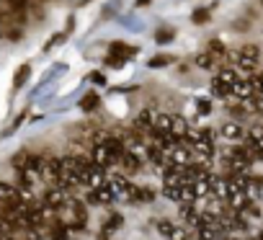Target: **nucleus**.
I'll return each mask as SVG.
<instances>
[{"label":"nucleus","mask_w":263,"mask_h":240,"mask_svg":"<svg viewBox=\"0 0 263 240\" xmlns=\"http://www.w3.org/2000/svg\"><path fill=\"white\" fill-rule=\"evenodd\" d=\"M67 201H70V194H67V191H62L60 186H49V189L44 191V199H42V204H44V207H49V209H54V212L65 209V207H67Z\"/></svg>","instance_id":"nucleus-1"},{"label":"nucleus","mask_w":263,"mask_h":240,"mask_svg":"<svg viewBox=\"0 0 263 240\" xmlns=\"http://www.w3.org/2000/svg\"><path fill=\"white\" fill-rule=\"evenodd\" d=\"M108 186H111L114 196L129 199V196H132V186H135V183H129V178H126L124 173H114V176H108Z\"/></svg>","instance_id":"nucleus-2"},{"label":"nucleus","mask_w":263,"mask_h":240,"mask_svg":"<svg viewBox=\"0 0 263 240\" xmlns=\"http://www.w3.org/2000/svg\"><path fill=\"white\" fill-rule=\"evenodd\" d=\"M165 158H168V163H171V165L183 168V165H189V163H191V147H186V145L181 142V145H178V147H173Z\"/></svg>","instance_id":"nucleus-3"},{"label":"nucleus","mask_w":263,"mask_h":240,"mask_svg":"<svg viewBox=\"0 0 263 240\" xmlns=\"http://www.w3.org/2000/svg\"><path fill=\"white\" fill-rule=\"evenodd\" d=\"M90 160H93V165H101V168L116 165V160L108 155V150H106L103 145H93V147H90Z\"/></svg>","instance_id":"nucleus-4"},{"label":"nucleus","mask_w":263,"mask_h":240,"mask_svg":"<svg viewBox=\"0 0 263 240\" xmlns=\"http://www.w3.org/2000/svg\"><path fill=\"white\" fill-rule=\"evenodd\" d=\"M160 173H163V186H183V176H181V168H176V165L165 163Z\"/></svg>","instance_id":"nucleus-5"},{"label":"nucleus","mask_w":263,"mask_h":240,"mask_svg":"<svg viewBox=\"0 0 263 240\" xmlns=\"http://www.w3.org/2000/svg\"><path fill=\"white\" fill-rule=\"evenodd\" d=\"M119 165L124 168V176H132V173H137L142 168V158L135 155V153H124L121 160H119Z\"/></svg>","instance_id":"nucleus-6"},{"label":"nucleus","mask_w":263,"mask_h":240,"mask_svg":"<svg viewBox=\"0 0 263 240\" xmlns=\"http://www.w3.org/2000/svg\"><path fill=\"white\" fill-rule=\"evenodd\" d=\"M219 135H222L224 140H242V137H245V130H242L240 122H224V124L219 127Z\"/></svg>","instance_id":"nucleus-7"},{"label":"nucleus","mask_w":263,"mask_h":240,"mask_svg":"<svg viewBox=\"0 0 263 240\" xmlns=\"http://www.w3.org/2000/svg\"><path fill=\"white\" fill-rule=\"evenodd\" d=\"M108 54H114V57H119V60H129V57H135L137 54V47H129V44H124V42H114L111 47H108Z\"/></svg>","instance_id":"nucleus-8"},{"label":"nucleus","mask_w":263,"mask_h":240,"mask_svg":"<svg viewBox=\"0 0 263 240\" xmlns=\"http://www.w3.org/2000/svg\"><path fill=\"white\" fill-rule=\"evenodd\" d=\"M230 93H232L235 98H240V101H245V98H253V96H255V93H253V83H250V80H242V78L230 88Z\"/></svg>","instance_id":"nucleus-9"},{"label":"nucleus","mask_w":263,"mask_h":240,"mask_svg":"<svg viewBox=\"0 0 263 240\" xmlns=\"http://www.w3.org/2000/svg\"><path fill=\"white\" fill-rule=\"evenodd\" d=\"M18 201V189L13 183L0 181V204H16Z\"/></svg>","instance_id":"nucleus-10"},{"label":"nucleus","mask_w":263,"mask_h":240,"mask_svg":"<svg viewBox=\"0 0 263 240\" xmlns=\"http://www.w3.org/2000/svg\"><path fill=\"white\" fill-rule=\"evenodd\" d=\"M186 132H189V122H186L183 116H173V124H171V135H173L176 140H181V142H183Z\"/></svg>","instance_id":"nucleus-11"},{"label":"nucleus","mask_w":263,"mask_h":240,"mask_svg":"<svg viewBox=\"0 0 263 240\" xmlns=\"http://www.w3.org/2000/svg\"><path fill=\"white\" fill-rule=\"evenodd\" d=\"M85 114H90V111H96V106H101V98H98V93L96 90H88L83 98H80V103H78Z\"/></svg>","instance_id":"nucleus-12"},{"label":"nucleus","mask_w":263,"mask_h":240,"mask_svg":"<svg viewBox=\"0 0 263 240\" xmlns=\"http://www.w3.org/2000/svg\"><path fill=\"white\" fill-rule=\"evenodd\" d=\"M93 194H96V201L98 204H111L116 196H114V191H111V186H108V181L103 183V186H98V189H93Z\"/></svg>","instance_id":"nucleus-13"},{"label":"nucleus","mask_w":263,"mask_h":240,"mask_svg":"<svg viewBox=\"0 0 263 240\" xmlns=\"http://www.w3.org/2000/svg\"><path fill=\"white\" fill-rule=\"evenodd\" d=\"M29 75H31V65L26 62V65H21L18 70H16V75H13V88L18 90V88H24L26 85V80H29Z\"/></svg>","instance_id":"nucleus-14"},{"label":"nucleus","mask_w":263,"mask_h":240,"mask_svg":"<svg viewBox=\"0 0 263 240\" xmlns=\"http://www.w3.org/2000/svg\"><path fill=\"white\" fill-rule=\"evenodd\" d=\"M29 158H31V153H29V150H21V153H16V155L11 158V165H13V171H26V165H29Z\"/></svg>","instance_id":"nucleus-15"},{"label":"nucleus","mask_w":263,"mask_h":240,"mask_svg":"<svg viewBox=\"0 0 263 240\" xmlns=\"http://www.w3.org/2000/svg\"><path fill=\"white\" fill-rule=\"evenodd\" d=\"M217 78H219V80H222L224 85H230V88H232V85H235V83L240 80V75H237V72H235L232 67H222V70L217 72Z\"/></svg>","instance_id":"nucleus-16"},{"label":"nucleus","mask_w":263,"mask_h":240,"mask_svg":"<svg viewBox=\"0 0 263 240\" xmlns=\"http://www.w3.org/2000/svg\"><path fill=\"white\" fill-rule=\"evenodd\" d=\"M196 189H194V183H183L181 186V204H196Z\"/></svg>","instance_id":"nucleus-17"},{"label":"nucleus","mask_w":263,"mask_h":240,"mask_svg":"<svg viewBox=\"0 0 263 240\" xmlns=\"http://www.w3.org/2000/svg\"><path fill=\"white\" fill-rule=\"evenodd\" d=\"M206 52H209L212 57H219V60H222V57L227 54V47H224L219 39H209V44H206Z\"/></svg>","instance_id":"nucleus-18"},{"label":"nucleus","mask_w":263,"mask_h":240,"mask_svg":"<svg viewBox=\"0 0 263 240\" xmlns=\"http://www.w3.org/2000/svg\"><path fill=\"white\" fill-rule=\"evenodd\" d=\"M173 36H176V29H171V26H163V29H158V34H155V42H158V44H171V42H173Z\"/></svg>","instance_id":"nucleus-19"},{"label":"nucleus","mask_w":263,"mask_h":240,"mask_svg":"<svg viewBox=\"0 0 263 240\" xmlns=\"http://www.w3.org/2000/svg\"><path fill=\"white\" fill-rule=\"evenodd\" d=\"M240 54H242L245 60L258 62V57H260V47H258V44H242V47H240Z\"/></svg>","instance_id":"nucleus-20"},{"label":"nucleus","mask_w":263,"mask_h":240,"mask_svg":"<svg viewBox=\"0 0 263 240\" xmlns=\"http://www.w3.org/2000/svg\"><path fill=\"white\" fill-rule=\"evenodd\" d=\"M212 96H214V98H227V96H230V85H224L219 78H214V80H212Z\"/></svg>","instance_id":"nucleus-21"},{"label":"nucleus","mask_w":263,"mask_h":240,"mask_svg":"<svg viewBox=\"0 0 263 240\" xmlns=\"http://www.w3.org/2000/svg\"><path fill=\"white\" fill-rule=\"evenodd\" d=\"M240 108H242V114H245V116H250V114H258V96L240 101Z\"/></svg>","instance_id":"nucleus-22"},{"label":"nucleus","mask_w":263,"mask_h":240,"mask_svg":"<svg viewBox=\"0 0 263 240\" xmlns=\"http://www.w3.org/2000/svg\"><path fill=\"white\" fill-rule=\"evenodd\" d=\"M171 62H176V57L173 54H155L153 60H150V67H165V65H171Z\"/></svg>","instance_id":"nucleus-23"},{"label":"nucleus","mask_w":263,"mask_h":240,"mask_svg":"<svg viewBox=\"0 0 263 240\" xmlns=\"http://www.w3.org/2000/svg\"><path fill=\"white\" fill-rule=\"evenodd\" d=\"M191 21H194L196 26H204V24L209 21V8H196V11L191 13Z\"/></svg>","instance_id":"nucleus-24"},{"label":"nucleus","mask_w":263,"mask_h":240,"mask_svg":"<svg viewBox=\"0 0 263 240\" xmlns=\"http://www.w3.org/2000/svg\"><path fill=\"white\" fill-rule=\"evenodd\" d=\"M196 67H201V70H212V67H214V57H212L209 52H201V54L196 57Z\"/></svg>","instance_id":"nucleus-25"},{"label":"nucleus","mask_w":263,"mask_h":240,"mask_svg":"<svg viewBox=\"0 0 263 240\" xmlns=\"http://www.w3.org/2000/svg\"><path fill=\"white\" fill-rule=\"evenodd\" d=\"M242 214H245L248 219H260V217H263V212L258 209V204H255V201H248V204H245V209H242Z\"/></svg>","instance_id":"nucleus-26"},{"label":"nucleus","mask_w":263,"mask_h":240,"mask_svg":"<svg viewBox=\"0 0 263 240\" xmlns=\"http://www.w3.org/2000/svg\"><path fill=\"white\" fill-rule=\"evenodd\" d=\"M196 114L199 116H209L212 114V101L209 98H196Z\"/></svg>","instance_id":"nucleus-27"},{"label":"nucleus","mask_w":263,"mask_h":240,"mask_svg":"<svg viewBox=\"0 0 263 240\" xmlns=\"http://www.w3.org/2000/svg\"><path fill=\"white\" fill-rule=\"evenodd\" d=\"M163 196L181 204V186H163Z\"/></svg>","instance_id":"nucleus-28"},{"label":"nucleus","mask_w":263,"mask_h":240,"mask_svg":"<svg viewBox=\"0 0 263 240\" xmlns=\"http://www.w3.org/2000/svg\"><path fill=\"white\" fill-rule=\"evenodd\" d=\"M121 225H124V217H121L119 212H111V217H108V222H106V227H108V230L114 232V230H119Z\"/></svg>","instance_id":"nucleus-29"},{"label":"nucleus","mask_w":263,"mask_h":240,"mask_svg":"<svg viewBox=\"0 0 263 240\" xmlns=\"http://www.w3.org/2000/svg\"><path fill=\"white\" fill-rule=\"evenodd\" d=\"M158 230H160V235L171 237V235H173V230H176V225H173L171 219H160V222H158Z\"/></svg>","instance_id":"nucleus-30"},{"label":"nucleus","mask_w":263,"mask_h":240,"mask_svg":"<svg viewBox=\"0 0 263 240\" xmlns=\"http://www.w3.org/2000/svg\"><path fill=\"white\" fill-rule=\"evenodd\" d=\"M65 39H67V34H65V31H62V34H54V36L47 42V47H44V49H52V47H57V44H60V42H65Z\"/></svg>","instance_id":"nucleus-31"},{"label":"nucleus","mask_w":263,"mask_h":240,"mask_svg":"<svg viewBox=\"0 0 263 240\" xmlns=\"http://www.w3.org/2000/svg\"><path fill=\"white\" fill-rule=\"evenodd\" d=\"M106 65L114 67V70H119V67H124V60H119V57H114V54H106Z\"/></svg>","instance_id":"nucleus-32"},{"label":"nucleus","mask_w":263,"mask_h":240,"mask_svg":"<svg viewBox=\"0 0 263 240\" xmlns=\"http://www.w3.org/2000/svg\"><path fill=\"white\" fill-rule=\"evenodd\" d=\"M186 237H189V230L186 227H176L173 235H171V240H186Z\"/></svg>","instance_id":"nucleus-33"},{"label":"nucleus","mask_w":263,"mask_h":240,"mask_svg":"<svg viewBox=\"0 0 263 240\" xmlns=\"http://www.w3.org/2000/svg\"><path fill=\"white\" fill-rule=\"evenodd\" d=\"M90 80H93V83H98V85H103V83H106V78H103L101 72H93V75H90Z\"/></svg>","instance_id":"nucleus-34"},{"label":"nucleus","mask_w":263,"mask_h":240,"mask_svg":"<svg viewBox=\"0 0 263 240\" xmlns=\"http://www.w3.org/2000/svg\"><path fill=\"white\" fill-rule=\"evenodd\" d=\"M235 29H237V31H240V29H242V31H248V24H245V21H237V24H235Z\"/></svg>","instance_id":"nucleus-35"},{"label":"nucleus","mask_w":263,"mask_h":240,"mask_svg":"<svg viewBox=\"0 0 263 240\" xmlns=\"http://www.w3.org/2000/svg\"><path fill=\"white\" fill-rule=\"evenodd\" d=\"M258 114L263 116V96H258Z\"/></svg>","instance_id":"nucleus-36"},{"label":"nucleus","mask_w":263,"mask_h":240,"mask_svg":"<svg viewBox=\"0 0 263 240\" xmlns=\"http://www.w3.org/2000/svg\"><path fill=\"white\" fill-rule=\"evenodd\" d=\"M145 6H150V0H137V8H145Z\"/></svg>","instance_id":"nucleus-37"},{"label":"nucleus","mask_w":263,"mask_h":240,"mask_svg":"<svg viewBox=\"0 0 263 240\" xmlns=\"http://www.w3.org/2000/svg\"><path fill=\"white\" fill-rule=\"evenodd\" d=\"M260 6H263V0H260Z\"/></svg>","instance_id":"nucleus-38"}]
</instances>
